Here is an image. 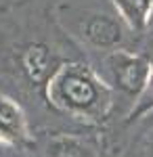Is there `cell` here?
Here are the masks:
<instances>
[{"instance_id":"obj_11","label":"cell","mask_w":153,"mask_h":157,"mask_svg":"<svg viewBox=\"0 0 153 157\" xmlns=\"http://www.w3.org/2000/svg\"><path fill=\"white\" fill-rule=\"evenodd\" d=\"M151 84H153V80H151Z\"/></svg>"},{"instance_id":"obj_4","label":"cell","mask_w":153,"mask_h":157,"mask_svg":"<svg viewBox=\"0 0 153 157\" xmlns=\"http://www.w3.org/2000/svg\"><path fill=\"white\" fill-rule=\"evenodd\" d=\"M63 63L65 59L61 57V52L46 40H32L23 44L17 52V67L23 80L42 92Z\"/></svg>"},{"instance_id":"obj_9","label":"cell","mask_w":153,"mask_h":157,"mask_svg":"<svg viewBox=\"0 0 153 157\" xmlns=\"http://www.w3.org/2000/svg\"><path fill=\"white\" fill-rule=\"evenodd\" d=\"M25 0H0V11H9L13 6H19V4H23Z\"/></svg>"},{"instance_id":"obj_10","label":"cell","mask_w":153,"mask_h":157,"mask_svg":"<svg viewBox=\"0 0 153 157\" xmlns=\"http://www.w3.org/2000/svg\"><path fill=\"white\" fill-rule=\"evenodd\" d=\"M151 2H153V0H151ZM151 25H153V21H151Z\"/></svg>"},{"instance_id":"obj_3","label":"cell","mask_w":153,"mask_h":157,"mask_svg":"<svg viewBox=\"0 0 153 157\" xmlns=\"http://www.w3.org/2000/svg\"><path fill=\"white\" fill-rule=\"evenodd\" d=\"M128 34L132 32L116 11H92L78 21V38L88 48L99 50L103 55L126 48Z\"/></svg>"},{"instance_id":"obj_1","label":"cell","mask_w":153,"mask_h":157,"mask_svg":"<svg viewBox=\"0 0 153 157\" xmlns=\"http://www.w3.org/2000/svg\"><path fill=\"white\" fill-rule=\"evenodd\" d=\"M42 94L55 111L84 124H103L113 109V90L84 61H65Z\"/></svg>"},{"instance_id":"obj_6","label":"cell","mask_w":153,"mask_h":157,"mask_svg":"<svg viewBox=\"0 0 153 157\" xmlns=\"http://www.w3.org/2000/svg\"><path fill=\"white\" fill-rule=\"evenodd\" d=\"M113 11L122 17L132 34H143L153 21L151 0H109Z\"/></svg>"},{"instance_id":"obj_5","label":"cell","mask_w":153,"mask_h":157,"mask_svg":"<svg viewBox=\"0 0 153 157\" xmlns=\"http://www.w3.org/2000/svg\"><path fill=\"white\" fill-rule=\"evenodd\" d=\"M32 140L34 136L23 107L13 97L0 92V145L25 149Z\"/></svg>"},{"instance_id":"obj_7","label":"cell","mask_w":153,"mask_h":157,"mask_svg":"<svg viewBox=\"0 0 153 157\" xmlns=\"http://www.w3.org/2000/svg\"><path fill=\"white\" fill-rule=\"evenodd\" d=\"M44 157H99L88 140L76 134H55L44 147Z\"/></svg>"},{"instance_id":"obj_8","label":"cell","mask_w":153,"mask_h":157,"mask_svg":"<svg viewBox=\"0 0 153 157\" xmlns=\"http://www.w3.org/2000/svg\"><path fill=\"white\" fill-rule=\"evenodd\" d=\"M139 157H153V126H151V130L147 132L145 140H143L141 151H139Z\"/></svg>"},{"instance_id":"obj_2","label":"cell","mask_w":153,"mask_h":157,"mask_svg":"<svg viewBox=\"0 0 153 157\" xmlns=\"http://www.w3.org/2000/svg\"><path fill=\"white\" fill-rule=\"evenodd\" d=\"M103 80L113 94L118 92L130 103H136L153 80V65L145 55L120 48L103 57Z\"/></svg>"}]
</instances>
